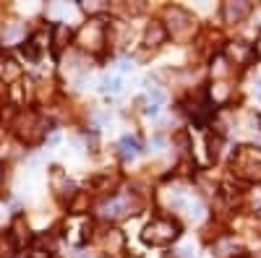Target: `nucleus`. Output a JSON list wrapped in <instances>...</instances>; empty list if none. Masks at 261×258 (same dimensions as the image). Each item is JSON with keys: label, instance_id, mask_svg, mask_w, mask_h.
I'll return each mask as SVG.
<instances>
[{"label": "nucleus", "instance_id": "f257e3e1", "mask_svg": "<svg viewBox=\"0 0 261 258\" xmlns=\"http://www.w3.org/2000/svg\"><path fill=\"white\" fill-rule=\"evenodd\" d=\"M232 167H235L238 175L246 178V180H261V152H256L251 146H243L241 152L235 154Z\"/></svg>", "mask_w": 261, "mask_h": 258}, {"label": "nucleus", "instance_id": "f03ea898", "mask_svg": "<svg viewBox=\"0 0 261 258\" xmlns=\"http://www.w3.org/2000/svg\"><path fill=\"white\" fill-rule=\"evenodd\" d=\"M178 235V224L170 222V219H154L151 224H146L144 230V240L151 243V245H167L175 240Z\"/></svg>", "mask_w": 261, "mask_h": 258}, {"label": "nucleus", "instance_id": "7ed1b4c3", "mask_svg": "<svg viewBox=\"0 0 261 258\" xmlns=\"http://www.w3.org/2000/svg\"><path fill=\"white\" fill-rule=\"evenodd\" d=\"M130 206H134L130 196H115L110 201H105L102 214H105V217H110V219H118V217H125V214L130 211Z\"/></svg>", "mask_w": 261, "mask_h": 258}, {"label": "nucleus", "instance_id": "20e7f679", "mask_svg": "<svg viewBox=\"0 0 261 258\" xmlns=\"http://www.w3.org/2000/svg\"><path fill=\"white\" fill-rule=\"evenodd\" d=\"M37 128H42V125H39V118H37L34 112H21V115H18V120H16V133L24 138V141H32V138H34L32 133L37 131Z\"/></svg>", "mask_w": 261, "mask_h": 258}, {"label": "nucleus", "instance_id": "39448f33", "mask_svg": "<svg viewBox=\"0 0 261 258\" xmlns=\"http://www.w3.org/2000/svg\"><path fill=\"white\" fill-rule=\"evenodd\" d=\"M11 238L16 240V245L21 248V245H27L29 243V227H27V222H24V217L21 214H16V219H13V224H11Z\"/></svg>", "mask_w": 261, "mask_h": 258}, {"label": "nucleus", "instance_id": "423d86ee", "mask_svg": "<svg viewBox=\"0 0 261 258\" xmlns=\"http://www.w3.org/2000/svg\"><path fill=\"white\" fill-rule=\"evenodd\" d=\"M248 11H251L248 3H227V6H225V21H227V24H232V21H241V18L248 16Z\"/></svg>", "mask_w": 261, "mask_h": 258}, {"label": "nucleus", "instance_id": "0eeeda50", "mask_svg": "<svg viewBox=\"0 0 261 258\" xmlns=\"http://www.w3.org/2000/svg\"><path fill=\"white\" fill-rule=\"evenodd\" d=\"M24 37V26L16 24V21H11V24L3 26V34H0V39H3V45H16V42Z\"/></svg>", "mask_w": 261, "mask_h": 258}, {"label": "nucleus", "instance_id": "6e6552de", "mask_svg": "<svg viewBox=\"0 0 261 258\" xmlns=\"http://www.w3.org/2000/svg\"><path fill=\"white\" fill-rule=\"evenodd\" d=\"M16 250H18V245L11 238V232H0V258H13Z\"/></svg>", "mask_w": 261, "mask_h": 258}, {"label": "nucleus", "instance_id": "1a4fd4ad", "mask_svg": "<svg viewBox=\"0 0 261 258\" xmlns=\"http://www.w3.org/2000/svg\"><path fill=\"white\" fill-rule=\"evenodd\" d=\"M162 39H165V29H162V24H151V26L146 29V45H149V47L162 45Z\"/></svg>", "mask_w": 261, "mask_h": 258}, {"label": "nucleus", "instance_id": "9d476101", "mask_svg": "<svg viewBox=\"0 0 261 258\" xmlns=\"http://www.w3.org/2000/svg\"><path fill=\"white\" fill-rule=\"evenodd\" d=\"M68 37H71V29L68 26H63V24H55L53 26V45H55V50H60Z\"/></svg>", "mask_w": 261, "mask_h": 258}, {"label": "nucleus", "instance_id": "9b49d317", "mask_svg": "<svg viewBox=\"0 0 261 258\" xmlns=\"http://www.w3.org/2000/svg\"><path fill=\"white\" fill-rule=\"evenodd\" d=\"M120 152H123V157H136V154H139V141L125 136V138L120 141Z\"/></svg>", "mask_w": 261, "mask_h": 258}, {"label": "nucleus", "instance_id": "f8f14e48", "mask_svg": "<svg viewBox=\"0 0 261 258\" xmlns=\"http://www.w3.org/2000/svg\"><path fill=\"white\" fill-rule=\"evenodd\" d=\"M160 112V104H149L146 107V115H157Z\"/></svg>", "mask_w": 261, "mask_h": 258}, {"label": "nucleus", "instance_id": "ddd939ff", "mask_svg": "<svg viewBox=\"0 0 261 258\" xmlns=\"http://www.w3.org/2000/svg\"><path fill=\"white\" fill-rule=\"evenodd\" d=\"M3 175H6V164L0 162V183H3Z\"/></svg>", "mask_w": 261, "mask_h": 258}, {"label": "nucleus", "instance_id": "4468645a", "mask_svg": "<svg viewBox=\"0 0 261 258\" xmlns=\"http://www.w3.org/2000/svg\"><path fill=\"white\" fill-rule=\"evenodd\" d=\"M256 94H258V97H261V81H258V83H256Z\"/></svg>", "mask_w": 261, "mask_h": 258}, {"label": "nucleus", "instance_id": "2eb2a0df", "mask_svg": "<svg viewBox=\"0 0 261 258\" xmlns=\"http://www.w3.org/2000/svg\"><path fill=\"white\" fill-rule=\"evenodd\" d=\"M241 258H248V255H241Z\"/></svg>", "mask_w": 261, "mask_h": 258}]
</instances>
